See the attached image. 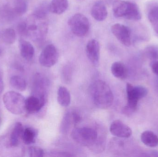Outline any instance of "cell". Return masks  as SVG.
<instances>
[{
	"mask_svg": "<svg viewBox=\"0 0 158 157\" xmlns=\"http://www.w3.org/2000/svg\"><path fill=\"white\" fill-rule=\"evenodd\" d=\"M90 92L94 104L97 108L106 109L112 105L114 100L113 93L105 81L95 82L91 86Z\"/></svg>",
	"mask_w": 158,
	"mask_h": 157,
	"instance_id": "cell-1",
	"label": "cell"
},
{
	"mask_svg": "<svg viewBox=\"0 0 158 157\" xmlns=\"http://www.w3.org/2000/svg\"><path fill=\"white\" fill-rule=\"evenodd\" d=\"M113 15L117 18H124L129 20L137 21L141 19V12L137 4L132 2L116 0L112 6Z\"/></svg>",
	"mask_w": 158,
	"mask_h": 157,
	"instance_id": "cell-2",
	"label": "cell"
},
{
	"mask_svg": "<svg viewBox=\"0 0 158 157\" xmlns=\"http://www.w3.org/2000/svg\"><path fill=\"white\" fill-rule=\"evenodd\" d=\"M127 104L123 109V113L127 115L131 114L137 109L138 101L148 94V89L142 86H134L128 83L126 85Z\"/></svg>",
	"mask_w": 158,
	"mask_h": 157,
	"instance_id": "cell-3",
	"label": "cell"
},
{
	"mask_svg": "<svg viewBox=\"0 0 158 157\" xmlns=\"http://www.w3.org/2000/svg\"><path fill=\"white\" fill-rule=\"evenodd\" d=\"M3 101L6 109L11 113L20 115L26 111V99L20 93L13 91L6 92L3 96Z\"/></svg>",
	"mask_w": 158,
	"mask_h": 157,
	"instance_id": "cell-4",
	"label": "cell"
},
{
	"mask_svg": "<svg viewBox=\"0 0 158 157\" xmlns=\"http://www.w3.org/2000/svg\"><path fill=\"white\" fill-rule=\"evenodd\" d=\"M71 135L76 143L82 146L91 147L97 143V132L90 127L75 128L72 131Z\"/></svg>",
	"mask_w": 158,
	"mask_h": 157,
	"instance_id": "cell-5",
	"label": "cell"
},
{
	"mask_svg": "<svg viewBox=\"0 0 158 157\" xmlns=\"http://www.w3.org/2000/svg\"><path fill=\"white\" fill-rule=\"evenodd\" d=\"M68 23L73 34L77 37H84L89 31V20L82 14H77L74 15L69 19Z\"/></svg>",
	"mask_w": 158,
	"mask_h": 157,
	"instance_id": "cell-6",
	"label": "cell"
},
{
	"mask_svg": "<svg viewBox=\"0 0 158 157\" xmlns=\"http://www.w3.org/2000/svg\"><path fill=\"white\" fill-rule=\"evenodd\" d=\"M59 53L53 44L47 45L43 50L39 57L41 65L45 67H51L57 63Z\"/></svg>",
	"mask_w": 158,
	"mask_h": 157,
	"instance_id": "cell-7",
	"label": "cell"
},
{
	"mask_svg": "<svg viewBox=\"0 0 158 157\" xmlns=\"http://www.w3.org/2000/svg\"><path fill=\"white\" fill-rule=\"evenodd\" d=\"M111 30L117 39L124 46L129 47L131 44V31L127 26L116 24L111 26Z\"/></svg>",
	"mask_w": 158,
	"mask_h": 157,
	"instance_id": "cell-8",
	"label": "cell"
},
{
	"mask_svg": "<svg viewBox=\"0 0 158 157\" xmlns=\"http://www.w3.org/2000/svg\"><path fill=\"white\" fill-rule=\"evenodd\" d=\"M110 131L112 135L121 138H129L132 134L130 127L119 120H116L111 123Z\"/></svg>",
	"mask_w": 158,
	"mask_h": 157,
	"instance_id": "cell-9",
	"label": "cell"
},
{
	"mask_svg": "<svg viewBox=\"0 0 158 157\" xmlns=\"http://www.w3.org/2000/svg\"><path fill=\"white\" fill-rule=\"evenodd\" d=\"M85 51L89 61L94 65H98L100 59V45L98 41L95 39L89 41L86 44Z\"/></svg>",
	"mask_w": 158,
	"mask_h": 157,
	"instance_id": "cell-10",
	"label": "cell"
},
{
	"mask_svg": "<svg viewBox=\"0 0 158 157\" xmlns=\"http://www.w3.org/2000/svg\"><path fill=\"white\" fill-rule=\"evenodd\" d=\"M44 103H45L44 96L38 97L36 96H30L26 99V102H25L26 111L29 113L38 112L41 109L44 105Z\"/></svg>",
	"mask_w": 158,
	"mask_h": 157,
	"instance_id": "cell-11",
	"label": "cell"
},
{
	"mask_svg": "<svg viewBox=\"0 0 158 157\" xmlns=\"http://www.w3.org/2000/svg\"><path fill=\"white\" fill-rule=\"evenodd\" d=\"M91 15L97 21H102L108 15L107 10L104 3L98 1L95 3L91 9Z\"/></svg>",
	"mask_w": 158,
	"mask_h": 157,
	"instance_id": "cell-12",
	"label": "cell"
},
{
	"mask_svg": "<svg viewBox=\"0 0 158 157\" xmlns=\"http://www.w3.org/2000/svg\"><path fill=\"white\" fill-rule=\"evenodd\" d=\"M23 125L20 122H17L14 125L10 134L9 143L12 147H16L19 145L22 139V134L24 131Z\"/></svg>",
	"mask_w": 158,
	"mask_h": 157,
	"instance_id": "cell-13",
	"label": "cell"
},
{
	"mask_svg": "<svg viewBox=\"0 0 158 157\" xmlns=\"http://www.w3.org/2000/svg\"><path fill=\"white\" fill-rule=\"evenodd\" d=\"M19 49L21 56L25 60L30 61L33 58L35 53V50L32 44L21 39L19 41Z\"/></svg>",
	"mask_w": 158,
	"mask_h": 157,
	"instance_id": "cell-14",
	"label": "cell"
},
{
	"mask_svg": "<svg viewBox=\"0 0 158 157\" xmlns=\"http://www.w3.org/2000/svg\"><path fill=\"white\" fill-rule=\"evenodd\" d=\"M68 6V0H52L49 5V11L53 14H61L66 11Z\"/></svg>",
	"mask_w": 158,
	"mask_h": 157,
	"instance_id": "cell-15",
	"label": "cell"
},
{
	"mask_svg": "<svg viewBox=\"0 0 158 157\" xmlns=\"http://www.w3.org/2000/svg\"><path fill=\"white\" fill-rule=\"evenodd\" d=\"M111 72L113 75L118 79L123 80L128 76V69L125 65L121 62H115L112 64Z\"/></svg>",
	"mask_w": 158,
	"mask_h": 157,
	"instance_id": "cell-16",
	"label": "cell"
},
{
	"mask_svg": "<svg viewBox=\"0 0 158 157\" xmlns=\"http://www.w3.org/2000/svg\"><path fill=\"white\" fill-rule=\"evenodd\" d=\"M58 103L62 107H68L71 102V95L69 90L64 86L58 88L57 93Z\"/></svg>",
	"mask_w": 158,
	"mask_h": 157,
	"instance_id": "cell-17",
	"label": "cell"
},
{
	"mask_svg": "<svg viewBox=\"0 0 158 157\" xmlns=\"http://www.w3.org/2000/svg\"><path fill=\"white\" fill-rule=\"evenodd\" d=\"M141 141L146 146L155 147L158 145V137L151 131H145L141 135Z\"/></svg>",
	"mask_w": 158,
	"mask_h": 157,
	"instance_id": "cell-18",
	"label": "cell"
},
{
	"mask_svg": "<svg viewBox=\"0 0 158 157\" xmlns=\"http://www.w3.org/2000/svg\"><path fill=\"white\" fill-rule=\"evenodd\" d=\"M36 133L32 128L27 127L24 129L22 134V140L25 144H32L36 142Z\"/></svg>",
	"mask_w": 158,
	"mask_h": 157,
	"instance_id": "cell-19",
	"label": "cell"
},
{
	"mask_svg": "<svg viewBox=\"0 0 158 157\" xmlns=\"http://www.w3.org/2000/svg\"><path fill=\"white\" fill-rule=\"evenodd\" d=\"M10 83L14 88L19 91H24L27 88V84L26 80L19 76H12L10 79Z\"/></svg>",
	"mask_w": 158,
	"mask_h": 157,
	"instance_id": "cell-20",
	"label": "cell"
},
{
	"mask_svg": "<svg viewBox=\"0 0 158 157\" xmlns=\"http://www.w3.org/2000/svg\"><path fill=\"white\" fill-rule=\"evenodd\" d=\"M49 11V5L47 3H43L40 5L35 9L33 16L39 19L45 18Z\"/></svg>",
	"mask_w": 158,
	"mask_h": 157,
	"instance_id": "cell-21",
	"label": "cell"
},
{
	"mask_svg": "<svg viewBox=\"0 0 158 157\" xmlns=\"http://www.w3.org/2000/svg\"><path fill=\"white\" fill-rule=\"evenodd\" d=\"M16 38V35L15 30L13 29H6L3 33V40L6 44H13L15 41Z\"/></svg>",
	"mask_w": 158,
	"mask_h": 157,
	"instance_id": "cell-22",
	"label": "cell"
},
{
	"mask_svg": "<svg viewBox=\"0 0 158 157\" xmlns=\"http://www.w3.org/2000/svg\"><path fill=\"white\" fill-rule=\"evenodd\" d=\"M146 56L153 61L158 60V46L157 45H151L147 46L144 50Z\"/></svg>",
	"mask_w": 158,
	"mask_h": 157,
	"instance_id": "cell-23",
	"label": "cell"
},
{
	"mask_svg": "<svg viewBox=\"0 0 158 157\" xmlns=\"http://www.w3.org/2000/svg\"><path fill=\"white\" fill-rule=\"evenodd\" d=\"M15 9L18 14H24L27 9V4L26 0H15Z\"/></svg>",
	"mask_w": 158,
	"mask_h": 157,
	"instance_id": "cell-24",
	"label": "cell"
},
{
	"mask_svg": "<svg viewBox=\"0 0 158 157\" xmlns=\"http://www.w3.org/2000/svg\"><path fill=\"white\" fill-rule=\"evenodd\" d=\"M148 18L152 25L158 23V5L151 7L148 12Z\"/></svg>",
	"mask_w": 158,
	"mask_h": 157,
	"instance_id": "cell-25",
	"label": "cell"
},
{
	"mask_svg": "<svg viewBox=\"0 0 158 157\" xmlns=\"http://www.w3.org/2000/svg\"><path fill=\"white\" fill-rule=\"evenodd\" d=\"M27 154L31 157H42L44 156V151L40 147H31L27 149Z\"/></svg>",
	"mask_w": 158,
	"mask_h": 157,
	"instance_id": "cell-26",
	"label": "cell"
},
{
	"mask_svg": "<svg viewBox=\"0 0 158 157\" xmlns=\"http://www.w3.org/2000/svg\"><path fill=\"white\" fill-rule=\"evenodd\" d=\"M18 30L19 34L22 35H26L27 34L28 29L27 26L25 22H22L19 24L18 26Z\"/></svg>",
	"mask_w": 158,
	"mask_h": 157,
	"instance_id": "cell-27",
	"label": "cell"
},
{
	"mask_svg": "<svg viewBox=\"0 0 158 157\" xmlns=\"http://www.w3.org/2000/svg\"><path fill=\"white\" fill-rule=\"evenodd\" d=\"M151 67L153 73L158 77V61H153L151 64Z\"/></svg>",
	"mask_w": 158,
	"mask_h": 157,
	"instance_id": "cell-28",
	"label": "cell"
},
{
	"mask_svg": "<svg viewBox=\"0 0 158 157\" xmlns=\"http://www.w3.org/2000/svg\"><path fill=\"white\" fill-rule=\"evenodd\" d=\"M3 82L2 79L0 75V95L2 94L3 90Z\"/></svg>",
	"mask_w": 158,
	"mask_h": 157,
	"instance_id": "cell-29",
	"label": "cell"
},
{
	"mask_svg": "<svg viewBox=\"0 0 158 157\" xmlns=\"http://www.w3.org/2000/svg\"><path fill=\"white\" fill-rule=\"evenodd\" d=\"M152 26H153V28H154L155 32L158 37V22L156 24H153Z\"/></svg>",
	"mask_w": 158,
	"mask_h": 157,
	"instance_id": "cell-30",
	"label": "cell"
},
{
	"mask_svg": "<svg viewBox=\"0 0 158 157\" xmlns=\"http://www.w3.org/2000/svg\"><path fill=\"white\" fill-rule=\"evenodd\" d=\"M0 124H1V119H0Z\"/></svg>",
	"mask_w": 158,
	"mask_h": 157,
	"instance_id": "cell-31",
	"label": "cell"
}]
</instances>
